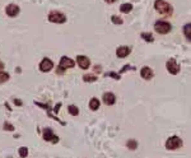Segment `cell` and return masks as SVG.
<instances>
[{"mask_svg":"<svg viewBox=\"0 0 191 158\" xmlns=\"http://www.w3.org/2000/svg\"><path fill=\"white\" fill-rule=\"evenodd\" d=\"M154 8H155V10H157L158 13L163 14V15H171L172 12H173L172 5L168 4L167 1H164V0H155Z\"/></svg>","mask_w":191,"mask_h":158,"instance_id":"cell-1","label":"cell"},{"mask_svg":"<svg viewBox=\"0 0 191 158\" xmlns=\"http://www.w3.org/2000/svg\"><path fill=\"white\" fill-rule=\"evenodd\" d=\"M48 20L52 23H65L66 22V15L63 14L61 12H59V10H51V12L48 13Z\"/></svg>","mask_w":191,"mask_h":158,"instance_id":"cell-2","label":"cell"},{"mask_svg":"<svg viewBox=\"0 0 191 158\" xmlns=\"http://www.w3.org/2000/svg\"><path fill=\"white\" fill-rule=\"evenodd\" d=\"M154 29L160 34H167L171 32L172 25H171V23L166 22V20H158V22H155V24H154Z\"/></svg>","mask_w":191,"mask_h":158,"instance_id":"cell-3","label":"cell"},{"mask_svg":"<svg viewBox=\"0 0 191 158\" xmlns=\"http://www.w3.org/2000/svg\"><path fill=\"white\" fill-rule=\"evenodd\" d=\"M181 147H182V140H181V138H178V136H171L167 139V142H166V148L169 151L178 149Z\"/></svg>","mask_w":191,"mask_h":158,"instance_id":"cell-4","label":"cell"},{"mask_svg":"<svg viewBox=\"0 0 191 158\" xmlns=\"http://www.w3.org/2000/svg\"><path fill=\"white\" fill-rule=\"evenodd\" d=\"M42 135H43V139L46 142H51V143H54V144L59 142V136L55 135L52 129H50V127H45L43 131H42Z\"/></svg>","mask_w":191,"mask_h":158,"instance_id":"cell-5","label":"cell"},{"mask_svg":"<svg viewBox=\"0 0 191 158\" xmlns=\"http://www.w3.org/2000/svg\"><path fill=\"white\" fill-rule=\"evenodd\" d=\"M166 66H167V70L169 71L171 74L176 75V74L180 73V65H178V63L175 59H169L167 61V64H166Z\"/></svg>","mask_w":191,"mask_h":158,"instance_id":"cell-6","label":"cell"},{"mask_svg":"<svg viewBox=\"0 0 191 158\" xmlns=\"http://www.w3.org/2000/svg\"><path fill=\"white\" fill-rule=\"evenodd\" d=\"M51 69H54V63L48 58H45L41 63H40V70L43 71V73H47Z\"/></svg>","mask_w":191,"mask_h":158,"instance_id":"cell-7","label":"cell"},{"mask_svg":"<svg viewBox=\"0 0 191 158\" xmlns=\"http://www.w3.org/2000/svg\"><path fill=\"white\" fill-rule=\"evenodd\" d=\"M77 63L79 65V68L80 69H88L89 66H90V60L87 58V56H84V55H78L77 56Z\"/></svg>","mask_w":191,"mask_h":158,"instance_id":"cell-8","label":"cell"},{"mask_svg":"<svg viewBox=\"0 0 191 158\" xmlns=\"http://www.w3.org/2000/svg\"><path fill=\"white\" fill-rule=\"evenodd\" d=\"M75 65V61L73 59L68 58V56H63L61 59H60V63H59V66L63 69H69V68H73Z\"/></svg>","mask_w":191,"mask_h":158,"instance_id":"cell-9","label":"cell"},{"mask_svg":"<svg viewBox=\"0 0 191 158\" xmlns=\"http://www.w3.org/2000/svg\"><path fill=\"white\" fill-rule=\"evenodd\" d=\"M5 12L9 17H17V15L19 14V7L17 4H9L5 8Z\"/></svg>","mask_w":191,"mask_h":158,"instance_id":"cell-10","label":"cell"},{"mask_svg":"<svg viewBox=\"0 0 191 158\" xmlns=\"http://www.w3.org/2000/svg\"><path fill=\"white\" fill-rule=\"evenodd\" d=\"M102 100H103V102H104V105L112 106V105H115V102H116V97H115V94L111 93V92H107V93L103 94Z\"/></svg>","mask_w":191,"mask_h":158,"instance_id":"cell-11","label":"cell"},{"mask_svg":"<svg viewBox=\"0 0 191 158\" xmlns=\"http://www.w3.org/2000/svg\"><path fill=\"white\" fill-rule=\"evenodd\" d=\"M140 75H142V78H143V79L149 80V79H152V78H153L154 73H153V70L150 69L149 66H144V68H142V70H140Z\"/></svg>","mask_w":191,"mask_h":158,"instance_id":"cell-12","label":"cell"},{"mask_svg":"<svg viewBox=\"0 0 191 158\" xmlns=\"http://www.w3.org/2000/svg\"><path fill=\"white\" fill-rule=\"evenodd\" d=\"M130 52H131V49H130L129 46H120V47L116 50L117 58H126Z\"/></svg>","mask_w":191,"mask_h":158,"instance_id":"cell-13","label":"cell"},{"mask_svg":"<svg viewBox=\"0 0 191 158\" xmlns=\"http://www.w3.org/2000/svg\"><path fill=\"white\" fill-rule=\"evenodd\" d=\"M99 100L98 98H96V97H93V98H90L89 101V109L92 110V111H96V110H98L99 109Z\"/></svg>","mask_w":191,"mask_h":158,"instance_id":"cell-14","label":"cell"},{"mask_svg":"<svg viewBox=\"0 0 191 158\" xmlns=\"http://www.w3.org/2000/svg\"><path fill=\"white\" fill-rule=\"evenodd\" d=\"M120 10H121V13H125L128 14L133 10V5L130 3H125V4H121V7H120Z\"/></svg>","mask_w":191,"mask_h":158,"instance_id":"cell-15","label":"cell"},{"mask_svg":"<svg viewBox=\"0 0 191 158\" xmlns=\"http://www.w3.org/2000/svg\"><path fill=\"white\" fill-rule=\"evenodd\" d=\"M184 34L189 41H191V23H187L184 25Z\"/></svg>","mask_w":191,"mask_h":158,"instance_id":"cell-16","label":"cell"},{"mask_svg":"<svg viewBox=\"0 0 191 158\" xmlns=\"http://www.w3.org/2000/svg\"><path fill=\"white\" fill-rule=\"evenodd\" d=\"M68 111L72 116H78L79 115V109L75 105H69L68 106Z\"/></svg>","mask_w":191,"mask_h":158,"instance_id":"cell-17","label":"cell"},{"mask_svg":"<svg viewBox=\"0 0 191 158\" xmlns=\"http://www.w3.org/2000/svg\"><path fill=\"white\" fill-rule=\"evenodd\" d=\"M142 38H143L144 41H147V42H153V41H154L153 34L149 33V32H143V33H142Z\"/></svg>","mask_w":191,"mask_h":158,"instance_id":"cell-18","label":"cell"},{"mask_svg":"<svg viewBox=\"0 0 191 158\" xmlns=\"http://www.w3.org/2000/svg\"><path fill=\"white\" fill-rule=\"evenodd\" d=\"M126 147L129 148L130 151H135L138 148V142L134 140V139H130L128 143H126Z\"/></svg>","mask_w":191,"mask_h":158,"instance_id":"cell-19","label":"cell"},{"mask_svg":"<svg viewBox=\"0 0 191 158\" xmlns=\"http://www.w3.org/2000/svg\"><path fill=\"white\" fill-rule=\"evenodd\" d=\"M83 80L87 82V83H93V82L97 80V76L92 75V74H85V75L83 76Z\"/></svg>","mask_w":191,"mask_h":158,"instance_id":"cell-20","label":"cell"},{"mask_svg":"<svg viewBox=\"0 0 191 158\" xmlns=\"http://www.w3.org/2000/svg\"><path fill=\"white\" fill-rule=\"evenodd\" d=\"M18 153H19V157L21 158H26L28 156V148L27 147H21L18 149Z\"/></svg>","mask_w":191,"mask_h":158,"instance_id":"cell-21","label":"cell"},{"mask_svg":"<svg viewBox=\"0 0 191 158\" xmlns=\"http://www.w3.org/2000/svg\"><path fill=\"white\" fill-rule=\"evenodd\" d=\"M8 79H9V74L5 73V71H0V84L8 82Z\"/></svg>","mask_w":191,"mask_h":158,"instance_id":"cell-22","label":"cell"},{"mask_svg":"<svg viewBox=\"0 0 191 158\" xmlns=\"http://www.w3.org/2000/svg\"><path fill=\"white\" fill-rule=\"evenodd\" d=\"M3 127H4V130H5V131H14V126H13L9 121H5V122H4Z\"/></svg>","mask_w":191,"mask_h":158,"instance_id":"cell-23","label":"cell"},{"mask_svg":"<svg viewBox=\"0 0 191 158\" xmlns=\"http://www.w3.org/2000/svg\"><path fill=\"white\" fill-rule=\"evenodd\" d=\"M111 20H112V23H115V24H122V22H124V20L120 18L119 15H112Z\"/></svg>","mask_w":191,"mask_h":158,"instance_id":"cell-24","label":"cell"},{"mask_svg":"<svg viewBox=\"0 0 191 158\" xmlns=\"http://www.w3.org/2000/svg\"><path fill=\"white\" fill-rule=\"evenodd\" d=\"M107 76H112V78H115L116 80L121 79V76H120V74H116V73H112V71H110V73H106Z\"/></svg>","mask_w":191,"mask_h":158,"instance_id":"cell-25","label":"cell"},{"mask_svg":"<svg viewBox=\"0 0 191 158\" xmlns=\"http://www.w3.org/2000/svg\"><path fill=\"white\" fill-rule=\"evenodd\" d=\"M126 70H135V68H133V66H130V65H125V66H122V69L120 70L119 74H122L124 71H126Z\"/></svg>","mask_w":191,"mask_h":158,"instance_id":"cell-26","label":"cell"},{"mask_svg":"<svg viewBox=\"0 0 191 158\" xmlns=\"http://www.w3.org/2000/svg\"><path fill=\"white\" fill-rule=\"evenodd\" d=\"M13 102H14V105L16 106H22L23 105V102L19 100V98H16V100H13Z\"/></svg>","mask_w":191,"mask_h":158,"instance_id":"cell-27","label":"cell"},{"mask_svg":"<svg viewBox=\"0 0 191 158\" xmlns=\"http://www.w3.org/2000/svg\"><path fill=\"white\" fill-rule=\"evenodd\" d=\"M60 107H61V103H60V102H59V103L56 105V107H55V109H54L55 114H57V112H59V109H60Z\"/></svg>","mask_w":191,"mask_h":158,"instance_id":"cell-28","label":"cell"},{"mask_svg":"<svg viewBox=\"0 0 191 158\" xmlns=\"http://www.w3.org/2000/svg\"><path fill=\"white\" fill-rule=\"evenodd\" d=\"M57 74H63L64 73V71H65V69H63V68H60V66H57Z\"/></svg>","mask_w":191,"mask_h":158,"instance_id":"cell-29","label":"cell"},{"mask_svg":"<svg viewBox=\"0 0 191 158\" xmlns=\"http://www.w3.org/2000/svg\"><path fill=\"white\" fill-rule=\"evenodd\" d=\"M0 71H4V63L0 61Z\"/></svg>","mask_w":191,"mask_h":158,"instance_id":"cell-30","label":"cell"},{"mask_svg":"<svg viewBox=\"0 0 191 158\" xmlns=\"http://www.w3.org/2000/svg\"><path fill=\"white\" fill-rule=\"evenodd\" d=\"M106 3H108V4H112V3H115V1H117V0H104Z\"/></svg>","mask_w":191,"mask_h":158,"instance_id":"cell-31","label":"cell"},{"mask_svg":"<svg viewBox=\"0 0 191 158\" xmlns=\"http://www.w3.org/2000/svg\"><path fill=\"white\" fill-rule=\"evenodd\" d=\"M8 158H12V157H8Z\"/></svg>","mask_w":191,"mask_h":158,"instance_id":"cell-32","label":"cell"}]
</instances>
